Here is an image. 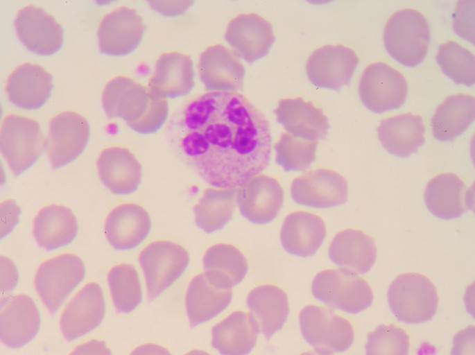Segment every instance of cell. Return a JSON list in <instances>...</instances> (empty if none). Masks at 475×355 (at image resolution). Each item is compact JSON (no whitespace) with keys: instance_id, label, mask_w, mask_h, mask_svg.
Instances as JSON below:
<instances>
[{"instance_id":"484cf974","label":"cell","mask_w":475,"mask_h":355,"mask_svg":"<svg viewBox=\"0 0 475 355\" xmlns=\"http://www.w3.org/2000/svg\"><path fill=\"white\" fill-rule=\"evenodd\" d=\"M326 225L319 215L295 211L285 218L280 234L283 248L288 253L306 257L313 255L323 243Z\"/></svg>"},{"instance_id":"f546056e","label":"cell","mask_w":475,"mask_h":355,"mask_svg":"<svg viewBox=\"0 0 475 355\" xmlns=\"http://www.w3.org/2000/svg\"><path fill=\"white\" fill-rule=\"evenodd\" d=\"M377 252L374 239L356 229L338 232L329 249V257L336 265L358 275L371 269L376 261Z\"/></svg>"},{"instance_id":"7c38bea8","label":"cell","mask_w":475,"mask_h":355,"mask_svg":"<svg viewBox=\"0 0 475 355\" xmlns=\"http://www.w3.org/2000/svg\"><path fill=\"white\" fill-rule=\"evenodd\" d=\"M284 200L282 184L266 174L253 176L237 188L236 202L240 212L255 224L273 221L280 213Z\"/></svg>"},{"instance_id":"cb8c5ba5","label":"cell","mask_w":475,"mask_h":355,"mask_svg":"<svg viewBox=\"0 0 475 355\" xmlns=\"http://www.w3.org/2000/svg\"><path fill=\"white\" fill-rule=\"evenodd\" d=\"M275 112L277 121L295 137L318 141L327 135L328 118L312 101L302 97H286L279 101Z\"/></svg>"},{"instance_id":"7402d4cb","label":"cell","mask_w":475,"mask_h":355,"mask_svg":"<svg viewBox=\"0 0 475 355\" xmlns=\"http://www.w3.org/2000/svg\"><path fill=\"white\" fill-rule=\"evenodd\" d=\"M151 227L150 214L144 207L125 202L116 206L107 215L105 234L114 248L126 250L140 245L148 236Z\"/></svg>"},{"instance_id":"4dcf8cb0","label":"cell","mask_w":475,"mask_h":355,"mask_svg":"<svg viewBox=\"0 0 475 355\" xmlns=\"http://www.w3.org/2000/svg\"><path fill=\"white\" fill-rule=\"evenodd\" d=\"M203 266L208 281L215 287L232 290L246 276L249 266L247 257L236 245L218 243L205 252Z\"/></svg>"},{"instance_id":"9a60e30c","label":"cell","mask_w":475,"mask_h":355,"mask_svg":"<svg viewBox=\"0 0 475 355\" xmlns=\"http://www.w3.org/2000/svg\"><path fill=\"white\" fill-rule=\"evenodd\" d=\"M146 25L135 9L121 6L107 12L98 28L101 50L113 55H125L139 44Z\"/></svg>"},{"instance_id":"b9f144b4","label":"cell","mask_w":475,"mask_h":355,"mask_svg":"<svg viewBox=\"0 0 475 355\" xmlns=\"http://www.w3.org/2000/svg\"><path fill=\"white\" fill-rule=\"evenodd\" d=\"M474 325L458 332L454 338L451 355H474Z\"/></svg>"},{"instance_id":"8d00e7d4","label":"cell","mask_w":475,"mask_h":355,"mask_svg":"<svg viewBox=\"0 0 475 355\" xmlns=\"http://www.w3.org/2000/svg\"><path fill=\"white\" fill-rule=\"evenodd\" d=\"M107 281L118 312L130 313L142 302L141 279L132 264L122 263L115 265L108 272Z\"/></svg>"},{"instance_id":"7bdbcfd3","label":"cell","mask_w":475,"mask_h":355,"mask_svg":"<svg viewBox=\"0 0 475 355\" xmlns=\"http://www.w3.org/2000/svg\"><path fill=\"white\" fill-rule=\"evenodd\" d=\"M151 7L167 17H175L184 13L193 3V1H150Z\"/></svg>"},{"instance_id":"60d3db41","label":"cell","mask_w":475,"mask_h":355,"mask_svg":"<svg viewBox=\"0 0 475 355\" xmlns=\"http://www.w3.org/2000/svg\"><path fill=\"white\" fill-rule=\"evenodd\" d=\"M21 208L13 200H7L1 204V236L8 235L19 220Z\"/></svg>"},{"instance_id":"d6a6232c","label":"cell","mask_w":475,"mask_h":355,"mask_svg":"<svg viewBox=\"0 0 475 355\" xmlns=\"http://www.w3.org/2000/svg\"><path fill=\"white\" fill-rule=\"evenodd\" d=\"M78 232L77 218L71 209L50 205L41 209L33 221V235L40 246L53 250L74 241Z\"/></svg>"},{"instance_id":"2e32d148","label":"cell","mask_w":475,"mask_h":355,"mask_svg":"<svg viewBox=\"0 0 475 355\" xmlns=\"http://www.w3.org/2000/svg\"><path fill=\"white\" fill-rule=\"evenodd\" d=\"M198 71L209 92H236L243 86V62L235 51L222 44L209 46L200 53Z\"/></svg>"},{"instance_id":"bcb514c9","label":"cell","mask_w":475,"mask_h":355,"mask_svg":"<svg viewBox=\"0 0 475 355\" xmlns=\"http://www.w3.org/2000/svg\"><path fill=\"white\" fill-rule=\"evenodd\" d=\"M130 355H173L165 347L155 343H146L135 348Z\"/></svg>"},{"instance_id":"1f68e13d","label":"cell","mask_w":475,"mask_h":355,"mask_svg":"<svg viewBox=\"0 0 475 355\" xmlns=\"http://www.w3.org/2000/svg\"><path fill=\"white\" fill-rule=\"evenodd\" d=\"M379 138L391 154L406 157L415 153L425 142L422 117L412 112L383 119L378 128Z\"/></svg>"},{"instance_id":"8992f818","label":"cell","mask_w":475,"mask_h":355,"mask_svg":"<svg viewBox=\"0 0 475 355\" xmlns=\"http://www.w3.org/2000/svg\"><path fill=\"white\" fill-rule=\"evenodd\" d=\"M45 146L46 139L37 121L15 113L4 117L0 133L1 151L15 175L29 168Z\"/></svg>"},{"instance_id":"e575fe53","label":"cell","mask_w":475,"mask_h":355,"mask_svg":"<svg viewBox=\"0 0 475 355\" xmlns=\"http://www.w3.org/2000/svg\"><path fill=\"white\" fill-rule=\"evenodd\" d=\"M474 96L457 94L448 96L436 108L431 127L434 137L442 141H449L460 135L474 119Z\"/></svg>"},{"instance_id":"603a6c76","label":"cell","mask_w":475,"mask_h":355,"mask_svg":"<svg viewBox=\"0 0 475 355\" xmlns=\"http://www.w3.org/2000/svg\"><path fill=\"white\" fill-rule=\"evenodd\" d=\"M97 169L103 184L119 195L135 192L142 179L139 161L124 146H111L104 148L97 159Z\"/></svg>"},{"instance_id":"277c9868","label":"cell","mask_w":475,"mask_h":355,"mask_svg":"<svg viewBox=\"0 0 475 355\" xmlns=\"http://www.w3.org/2000/svg\"><path fill=\"white\" fill-rule=\"evenodd\" d=\"M312 293L329 307L353 314L367 309L374 300L368 282L358 274L343 268L318 272L312 282Z\"/></svg>"},{"instance_id":"ab89813d","label":"cell","mask_w":475,"mask_h":355,"mask_svg":"<svg viewBox=\"0 0 475 355\" xmlns=\"http://www.w3.org/2000/svg\"><path fill=\"white\" fill-rule=\"evenodd\" d=\"M410 338L395 324H381L371 332L365 345L366 355H408Z\"/></svg>"},{"instance_id":"7a4b0ae2","label":"cell","mask_w":475,"mask_h":355,"mask_svg":"<svg viewBox=\"0 0 475 355\" xmlns=\"http://www.w3.org/2000/svg\"><path fill=\"white\" fill-rule=\"evenodd\" d=\"M102 103L109 117H121L142 134L159 130L169 112L166 98L152 96L146 87L126 76H117L107 82Z\"/></svg>"},{"instance_id":"83f0119b","label":"cell","mask_w":475,"mask_h":355,"mask_svg":"<svg viewBox=\"0 0 475 355\" xmlns=\"http://www.w3.org/2000/svg\"><path fill=\"white\" fill-rule=\"evenodd\" d=\"M247 304L259 331L268 338L283 328L289 315L287 293L274 284L254 287L248 294Z\"/></svg>"},{"instance_id":"f35d334b","label":"cell","mask_w":475,"mask_h":355,"mask_svg":"<svg viewBox=\"0 0 475 355\" xmlns=\"http://www.w3.org/2000/svg\"><path fill=\"white\" fill-rule=\"evenodd\" d=\"M318 144L284 132L274 146L276 163L286 171L305 170L316 159Z\"/></svg>"},{"instance_id":"5b68a950","label":"cell","mask_w":475,"mask_h":355,"mask_svg":"<svg viewBox=\"0 0 475 355\" xmlns=\"http://www.w3.org/2000/svg\"><path fill=\"white\" fill-rule=\"evenodd\" d=\"M390 308L401 322H424L433 318L438 305V295L433 283L424 275L409 272L398 276L390 284Z\"/></svg>"},{"instance_id":"e0dca14e","label":"cell","mask_w":475,"mask_h":355,"mask_svg":"<svg viewBox=\"0 0 475 355\" xmlns=\"http://www.w3.org/2000/svg\"><path fill=\"white\" fill-rule=\"evenodd\" d=\"M225 37L235 53L248 62L266 55L274 41L271 24L254 12L241 13L228 24Z\"/></svg>"},{"instance_id":"9c48e42d","label":"cell","mask_w":475,"mask_h":355,"mask_svg":"<svg viewBox=\"0 0 475 355\" xmlns=\"http://www.w3.org/2000/svg\"><path fill=\"white\" fill-rule=\"evenodd\" d=\"M86 274L83 260L64 253L44 261L39 266L34 284L42 302L55 314Z\"/></svg>"},{"instance_id":"6da1fadb","label":"cell","mask_w":475,"mask_h":355,"mask_svg":"<svg viewBox=\"0 0 475 355\" xmlns=\"http://www.w3.org/2000/svg\"><path fill=\"white\" fill-rule=\"evenodd\" d=\"M171 141L208 184L239 188L269 165L272 136L261 111L236 92H208L173 116Z\"/></svg>"},{"instance_id":"ffe728a7","label":"cell","mask_w":475,"mask_h":355,"mask_svg":"<svg viewBox=\"0 0 475 355\" xmlns=\"http://www.w3.org/2000/svg\"><path fill=\"white\" fill-rule=\"evenodd\" d=\"M41 326V316L33 299L20 294L1 300V339L7 346L19 348L31 342Z\"/></svg>"},{"instance_id":"ba28073f","label":"cell","mask_w":475,"mask_h":355,"mask_svg":"<svg viewBox=\"0 0 475 355\" xmlns=\"http://www.w3.org/2000/svg\"><path fill=\"white\" fill-rule=\"evenodd\" d=\"M299 321L304 338L316 351L343 352L354 343V329L351 322L329 309L306 305L300 313Z\"/></svg>"},{"instance_id":"74e56055","label":"cell","mask_w":475,"mask_h":355,"mask_svg":"<svg viewBox=\"0 0 475 355\" xmlns=\"http://www.w3.org/2000/svg\"><path fill=\"white\" fill-rule=\"evenodd\" d=\"M436 59L443 72L457 83L470 86L475 81L474 53L455 41L440 44Z\"/></svg>"},{"instance_id":"d590c367","label":"cell","mask_w":475,"mask_h":355,"mask_svg":"<svg viewBox=\"0 0 475 355\" xmlns=\"http://www.w3.org/2000/svg\"><path fill=\"white\" fill-rule=\"evenodd\" d=\"M236 194L237 188L205 189L193 209L196 225L207 233L223 229L234 216Z\"/></svg>"},{"instance_id":"c3c4849f","label":"cell","mask_w":475,"mask_h":355,"mask_svg":"<svg viewBox=\"0 0 475 355\" xmlns=\"http://www.w3.org/2000/svg\"><path fill=\"white\" fill-rule=\"evenodd\" d=\"M300 355H334V354L323 353L316 350L306 351L301 354Z\"/></svg>"},{"instance_id":"8fae6325","label":"cell","mask_w":475,"mask_h":355,"mask_svg":"<svg viewBox=\"0 0 475 355\" xmlns=\"http://www.w3.org/2000/svg\"><path fill=\"white\" fill-rule=\"evenodd\" d=\"M90 126L82 114L71 110L61 112L51 119L46 139V151L54 168L76 159L86 147Z\"/></svg>"},{"instance_id":"ee69618b","label":"cell","mask_w":475,"mask_h":355,"mask_svg":"<svg viewBox=\"0 0 475 355\" xmlns=\"http://www.w3.org/2000/svg\"><path fill=\"white\" fill-rule=\"evenodd\" d=\"M1 290L5 292L11 291L17 286L19 280V273L15 263L8 257H1Z\"/></svg>"},{"instance_id":"52a82bcc","label":"cell","mask_w":475,"mask_h":355,"mask_svg":"<svg viewBox=\"0 0 475 355\" xmlns=\"http://www.w3.org/2000/svg\"><path fill=\"white\" fill-rule=\"evenodd\" d=\"M139 261L145 276L148 298L152 301L183 275L189 266L190 254L180 243L157 240L141 251Z\"/></svg>"},{"instance_id":"4316f807","label":"cell","mask_w":475,"mask_h":355,"mask_svg":"<svg viewBox=\"0 0 475 355\" xmlns=\"http://www.w3.org/2000/svg\"><path fill=\"white\" fill-rule=\"evenodd\" d=\"M424 199L431 213L442 219L458 218L472 204L470 189L454 173L433 178L426 186Z\"/></svg>"},{"instance_id":"7dc6e473","label":"cell","mask_w":475,"mask_h":355,"mask_svg":"<svg viewBox=\"0 0 475 355\" xmlns=\"http://www.w3.org/2000/svg\"><path fill=\"white\" fill-rule=\"evenodd\" d=\"M184 355H212L209 352L202 349H193Z\"/></svg>"},{"instance_id":"5bb4252c","label":"cell","mask_w":475,"mask_h":355,"mask_svg":"<svg viewBox=\"0 0 475 355\" xmlns=\"http://www.w3.org/2000/svg\"><path fill=\"white\" fill-rule=\"evenodd\" d=\"M358 63L359 57L352 48L327 44L311 54L306 70L310 81L316 87L339 89L350 82Z\"/></svg>"},{"instance_id":"d6986e66","label":"cell","mask_w":475,"mask_h":355,"mask_svg":"<svg viewBox=\"0 0 475 355\" xmlns=\"http://www.w3.org/2000/svg\"><path fill=\"white\" fill-rule=\"evenodd\" d=\"M106 310L101 286L95 282L86 284L69 302L60 319V328L68 341L78 338L96 328Z\"/></svg>"},{"instance_id":"44dd1931","label":"cell","mask_w":475,"mask_h":355,"mask_svg":"<svg viewBox=\"0 0 475 355\" xmlns=\"http://www.w3.org/2000/svg\"><path fill=\"white\" fill-rule=\"evenodd\" d=\"M194 78L193 62L190 55L179 51H167L157 59L146 87L150 94L155 97H182L194 87Z\"/></svg>"},{"instance_id":"ac0fdd59","label":"cell","mask_w":475,"mask_h":355,"mask_svg":"<svg viewBox=\"0 0 475 355\" xmlns=\"http://www.w3.org/2000/svg\"><path fill=\"white\" fill-rule=\"evenodd\" d=\"M14 24L19 38L33 51L49 55L62 45L61 24L40 6L29 4L21 8Z\"/></svg>"},{"instance_id":"836d02e7","label":"cell","mask_w":475,"mask_h":355,"mask_svg":"<svg viewBox=\"0 0 475 355\" xmlns=\"http://www.w3.org/2000/svg\"><path fill=\"white\" fill-rule=\"evenodd\" d=\"M232 297V290L215 287L204 273L196 275L189 284L185 299L191 327L193 328L216 318L229 306Z\"/></svg>"},{"instance_id":"d4e9b609","label":"cell","mask_w":475,"mask_h":355,"mask_svg":"<svg viewBox=\"0 0 475 355\" xmlns=\"http://www.w3.org/2000/svg\"><path fill=\"white\" fill-rule=\"evenodd\" d=\"M53 87V77L44 67L25 62L10 74L6 89L15 105L26 109H37L47 101Z\"/></svg>"},{"instance_id":"3957f363","label":"cell","mask_w":475,"mask_h":355,"mask_svg":"<svg viewBox=\"0 0 475 355\" xmlns=\"http://www.w3.org/2000/svg\"><path fill=\"white\" fill-rule=\"evenodd\" d=\"M430 37L428 21L422 12L413 8L396 11L384 27L383 41L388 52L406 66L413 67L424 60Z\"/></svg>"},{"instance_id":"4fadbf2b","label":"cell","mask_w":475,"mask_h":355,"mask_svg":"<svg viewBox=\"0 0 475 355\" xmlns=\"http://www.w3.org/2000/svg\"><path fill=\"white\" fill-rule=\"evenodd\" d=\"M291 191L293 200L299 205L328 208L347 200L348 182L336 171L318 168L295 178Z\"/></svg>"},{"instance_id":"f6af8a7d","label":"cell","mask_w":475,"mask_h":355,"mask_svg":"<svg viewBox=\"0 0 475 355\" xmlns=\"http://www.w3.org/2000/svg\"><path fill=\"white\" fill-rule=\"evenodd\" d=\"M70 355H112L103 340L92 339L77 346Z\"/></svg>"},{"instance_id":"30bf717a","label":"cell","mask_w":475,"mask_h":355,"mask_svg":"<svg viewBox=\"0 0 475 355\" xmlns=\"http://www.w3.org/2000/svg\"><path fill=\"white\" fill-rule=\"evenodd\" d=\"M360 98L371 111L381 113L400 107L408 94L405 76L388 63L379 61L363 71L359 85Z\"/></svg>"},{"instance_id":"f1b7e54d","label":"cell","mask_w":475,"mask_h":355,"mask_svg":"<svg viewBox=\"0 0 475 355\" xmlns=\"http://www.w3.org/2000/svg\"><path fill=\"white\" fill-rule=\"evenodd\" d=\"M259 332L250 313L237 310L213 327L211 344L221 355H248Z\"/></svg>"}]
</instances>
